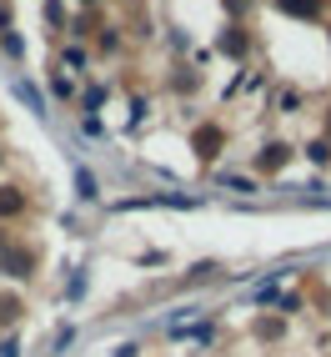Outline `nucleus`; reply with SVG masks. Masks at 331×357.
Masks as SVG:
<instances>
[{
	"mask_svg": "<svg viewBox=\"0 0 331 357\" xmlns=\"http://www.w3.org/2000/svg\"><path fill=\"white\" fill-rule=\"evenodd\" d=\"M0 267H6V272H15V277H31V252H6V257H0Z\"/></svg>",
	"mask_w": 331,
	"mask_h": 357,
	"instance_id": "f257e3e1",
	"label": "nucleus"
},
{
	"mask_svg": "<svg viewBox=\"0 0 331 357\" xmlns=\"http://www.w3.org/2000/svg\"><path fill=\"white\" fill-rule=\"evenodd\" d=\"M281 10H286V15H301V20H312V15L321 10V0H281Z\"/></svg>",
	"mask_w": 331,
	"mask_h": 357,
	"instance_id": "f03ea898",
	"label": "nucleus"
},
{
	"mask_svg": "<svg viewBox=\"0 0 331 357\" xmlns=\"http://www.w3.org/2000/svg\"><path fill=\"white\" fill-rule=\"evenodd\" d=\"M20 206H26V202H20V192H10V186H6V192H0V217H15Z\"/></svg>",
	"mask_w": 331,
	"mask_h": 357,
	"instance_id": "7ed1b4c3",
	"label": "nucleus"
},
{
	"mask_svg": "<svg viewBox=\"0 0 331 357\" xmlns=\"http://www.w3.org/2000/svg\"><path fill=\"white\" fill-rule=\"evenodd\" d=\"M216 146H221L216 131H201V136H196V151H201V156H216Z\"/></svg>",
	"mask_w": 331,
	"mask_h": 357,
	"instance_id": "20e7f679",
	"label": "nucleus"
},
{
	"mask_svg": "<svg viewBox=\"0 0 331 357\" xmlns=\"http://www.w3.org/2000/svg\"><path fill=\"white\" fill-rule=\"evenodd\" d=\"M286 161V146H266V156H261V166H281Z\"/></svg>",
	"mask_w": 331,
	"mask_h": 357,
	"instance_id": "39448f33",
	"label": "nucleus"
},
{
	"mask_svg": "<svg viewBox=\"0 0 331 357\" xmlns=\"http://www.w3.org/2000/svg\"><path fill=\"white\" fill-rule=\"evenodd\" d=\"M221 51H231V56H241V51H246V40H241V36H226V40H221Z\"/></svg>",
	"mask_w": 331,
	"mask_h": 357,
	"instance_id": "423d86ee",
	"label": "nucleus"
}]
</instances>
